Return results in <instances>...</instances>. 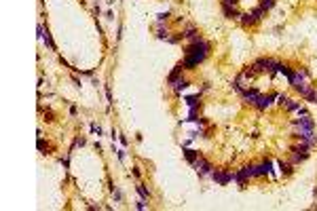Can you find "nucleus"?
I'll return each instance as SVG.
<instances>
[{
    "instance_id": "nucleus-30",
    "label": "nucleus",
    "mask_w": 317,
    "mask_h": 211,
    "mask_svg": "<svg viewBox=\"0 0 317 211\" xmlns=\"http://www.w3.org/2000/svg\"><path fill=\"white\" fill-rule=\"evenodd\" d=\"M131 173H133L135 177H140V169H138V167H133V169H131Z\"/></svg>"
},
{
    "instance_id": "nucleus-9",
    "label": "nucleus",
    "mask_w": 317,
    "mask_h": 211,
    "mask_svg": "<svg viewBox=\"0 0 317 211\" xmlns=\"http://www.w3.org/2000/svg\"><path fill=\"white\" fill-rule=\"evenodd\" d=\"M271 167H273V163H271V161H264L262 165L254 167V177H262V175H269V173H271Z\"/></svg>"
},
{
    "instance_id": "nucleus-25",
    "label": "nucleus",
    "mask_w": 317,
    "mask_h": 211,
    "mask_svg": "<svg viewBox=\"0 0 317 211\" xmlns=\"http://www.w3.org/2000/svg\"><path fill=\"white\" fill-rule=\"evenodd\" d=\"M85 144H87L85 137H76V139H74V146H85Z\"/></svg>"
},
{
    "instance_id": "nucleus-21",
    "label": "nucleus",
    "mask_w": 317,
    "mask_h": 211,
    "mask_svg": "<svg viewBox=\"0 0 317 211\" xmlns=\"http://www.w3.org/2000/svg\"><path fill=\"white\" fill-rule=\"evenodd\" d=\"M167 19H169V13H167V11H165V13H159V15H157V21H159V26H161L163 21H167Z\"/></svg>"
},
{
    "instance_id": "nucleus-22",
    "label": "nucleus",
    "mask_w": 317,
    "mask_h": 211,
    "mask_svg": "<svg viewBox=\"0 0 317 211\" xmlns=\"http://www.w3.org/2000/svg\"><path fill=\"white\" fill-rule=\"evenodd\" d=\"M237 2H239V0H220L222 7H237Z\"/></svg>"
},
{
    "instance_id": "nucleus-29",
    "label": "nucleus",
    "mask_w": 317,
    "mask_h": 211,
    "mask_svg": "<svg viewBox=\"0 0 317 211\" xmlns=\"http://www.w3.org/2000/svg\"><path fill=\"white\" fill-rule=\"evenodd\" d=\"M117 156H119V161H125V150H119Z\"/></svg>"
},
{
    "instance_id": "nucleus-14",
    "label": "nucleus",
    "mask_w": 317,
    "mask_h": 211,
    "mask_svg": "<svg viewBox=\"0 0 317 211\" xmlns=\"http://www.w3.org/2000/svg\"><path fill=\"white\" fill-rule=\"evenodd\" d=\"M184 156H186V161H188V163H192V165H194V161L199 158V152H197V150H190V148H184Z\"/></svg>"
},
{
    "instance_id": "nucleus-8",
    "label": "nucleus",
    "mask_w": 317,
    "mask_h": 211,
    "mask_svg": "<svg viewBox=\"0 0 317 211\" xmlns=\"http://www.w3.org/2000/svg\"><path fill=\"white\" fill-rule=\"evenodd\" d=\"M273 99H275V95H262V93H260V95L256 97V101H254V106H256V108H258V110H266V108H269V106L273 103Z\"/></svg>"
},
{
    "instance_id": "nucleus-10",
    "label": "nucleus",
    "mask_w": 317,
    "mask_h": 211,
    "mask_svg": "<svg viewBox=\"0 0 317 211\" xmlns=\"http://www.w3.org/2000/svg\"><path fill=\"white\" fill-rule=\"evenodd\" d=\"M258 95H260V91H258V89H243V91H241V97H243L247 103H254Z\"/></svg>"
},
{
    "instance_id": "nucleus-24",
    "label": "nucleus",
    "mask_w": 317,
    "mask_h": 211,
    "mask_svg": "<svg viewBox=\"0 0 317 211\" xmlns=\"http://www.w3.org/2000/svg\"><path fill=\"white\" fill-rule=\"evenodd\" d=\"M277 103H279V106H285V103H287V97H285L283 93H281V95H277Z\"/></svg>"
},
{
    "instance_id": "nucleus-1",
    "label": "nucleus",
    "mask_w": 317,
    "mask_h": 211,
    "mask_svg": "<svg viewBox=\"0 0 317 211\" xmlns=\"http://www.w3.org/2000/svg\"><path fill=\"white\" fill-rule=\"evenodd\" d=\"M207 51H209V42L207 40H203V38H197V40H192V44L190 47H186V51H184V68H194V66H199L205 57H207Z\"/></svg>"
},
{
    "instance_id": "nucleus-28",
    "label": "nucleus",
    "mask_w": 317,
    "mask_h": 211,
    "mask_svg": "<svg viewBox=\"0 0 317 211\" xmlns=\"http://www.w3.org/2000/svg\"><path fill=\"white\" fill-rule=\"evenodd\" d=\"M114 198H117V200H123V194H121V190H117V188H114Z\"/></svg>"
},
{
    "instance_id": "nucleus-2",
    "label": "nucleus",
    "mask_w": 317,
    "mask_h": 211,
    "mask_svg": "<svg viewBox=\"0 0 317 211\" xmlns=\"http://www.w3.org/2000/svg\"><path fill=\"white\" fill-rule=\"evenodd\" d=\"M262 15H264V9H262V7H256V9L250 11V13H241V23H243V26L256 23V21L262 19Z\"/></svg>"
},
{
    "instance_id": "nucleus-17",
    "label": "nucleus",
    "mask_w": 317,
    "mask_h": 211,
    "mask_svg": "<svg viewBox=\"0 0 317 211\" xmlns=\"http://www.w3.org/2000/svg\"><path fill=\"white\" fill-rule=\"evenodd\" d=\"M184 38H190V40H197L199 36H197V30L194 28H188L186 32H184Z\"/></svg>"
},
{
    "instance_id": "nucleus-20",
    "label": "nucleus",
    "mask_w": 317,
    "mask_h": 211,
    "mask_svg": "<svg viewBox=\"0 0 317 211\" xmlns=\"http://www.w3.org/2000/svg\"><path fill=\"white\" fill-rule=\"evenodd\" d=\"M279 169H281V173H285V175H290L292 173V165H287V163H279Z\"/></svg>"
},
{
    "instance_id": "nucleus-11",
    "label": "nucleus",
    "mask_w": 317,
    "mask_h": 211,
    "mask_svg": "<svg viewBox=\"0 0 317 211\" xmlns=\"http://www.w3.org/2000/svg\"><path fill=\"white\" fill-rule=\"evenodd\" d=\"M182 70H184V63H178L173 70H171V74L167 76V84H173L178 78H180V74H182Z\"/></svg>"
},
{
    "instance_id": "nucleus-16",
    "label": "nucleus",
    "mask_w": 317,
    "mask_h": 211,
    "mask_svg": "<svg viewBox=\"0 0 317 211\" xmlns=\"http://www.w3.org/2000/svg\"><path fill=\"white\" fill-rule=\"evenodd\" d=\"M135 190L140 192V196H142V198H148V196H150V192H148V188H146L144 184H138V186H135Z\"/></svg>"
},
{
    "instance_id": "nucleus-26",
    "label": "nucleus",
    "mask_w": 317,
    "mask_h": 211,
    "mask_svg": "<svg viewBox=\"0 0 317 211\" xmlns=\"http://www.w3.org/2000/svg\"><path fill=\"white\" fill-rule=\"evenodd\" d=\"M135 207H138V209H146V198L138 200V203H135Z\"/></svg>"
},
{
    "instance_id": "nucleus-7",
    "label": "nucleus",
    "mask_w": 317,
    "mask_h": 211,
    "mask_svg": "<svg viewBox=\"0 0 317 211\" xmlns=\"http://www.w3.org/2000/svg\"><path fill=\"white\" fill-rule=\"evenodd\" d=\"M271 68H273V59H266V57H262V59H258L254 66H252V70L256 72V74H260V72H271Z\"/></svg>"
},
{
    "instance_id": "nucleus-23",
    "label": "nucleus",
    "mask_w": 317,
    "mask_h": 211,
    "mask_svg": "<svg viewBox=\"0 0 317 211\" xmlns=\"http://www.w3.org/2000/svg\"><path fill=\"white\" fill-rule=\"evenodd\" d=\"M157 36H159V38H161V40H163V38H165V40H167V38H169V34H167V30H163V28H161V30H159V32H157Z\"/></svg>"
},
{
    "instance_id": "nucleus-5",
    "label": "nucleus",
    "mask_w": 317,
    "mask_h": 211,
    "mask_svg": "<svg viewBox=\"0 0 317 211\" xmlns=\"http://www.w3.org/2000/svg\"><path fill=\"white\" fill-rule=\"evenodd\" d=\"M247 177H254V165H245V167H241V171L233 173V179L239 184H245Z\"/></svg>"
},
{
    "instance_id": "nucleus-3",
    "label": "nucleus",
    "mask_w": 317,
    "mask_h": 211,
    "mask_svg": "<svg viewBox=\"0 0 317 211\" xmlns=\"http://www.w3.org/2000/svg\"><path fill=\"white\" fill-rule=\"evenodd\" d=\"M294 125L298 127V133H304V131H313V129H315V121H313L309 114L302 116V118L298 116V118L294 121Z\"/></svg>"
},
{
    "instance_id": "nucleus-6",
    "label": "nucleus",
    "mask_w": 317,
    "mask_h": 211,
    "mask_svg": "<svg viewBox=\"0 0 317 211\" xmlns=\"http://www.w3.org/2000/svg\"><path fill=\"white\" fill-rule=\"evenodd\" d=\"M194 169H197V173L201 177H207V175H211V171H214V167H211L205 158H197L194 161Z\"/></svg>"
},
{
    "instance_id": "nucleus-27",
    "label": "nucleus",
    "mask_w": 317,
    "mask_h": 211,
    "mask_svg": "<svg viewBox=\"0 0 317 211\" xmlns=\"http://www.w3.org/2000/svg\"><path fill=\"white\" fill-rule=\"evenodd\" d=\"M91 131H93V133H97V135H101V129H99L97 125H91Z\"/></svg>"
},
{
    "instance_id": "nucleus-19",
    "label": "nucleus",
    "mask_w": 317,
    "mask_h": 211,
    "mask_svg": "<svg viewBox=\"0 0 317 211\" xmlns=\"http://www.w3.org/2000/svg\"><path fill=\"white\" fill-rule=\"evenodd\" d=\"M197 99H199V95H188V97H186V103L190 106V108H197V103H199Z\"/></svg>"
},
{
    "instance_id": "nucleus-4",
    "label": "nucleus",
    "mask_w": 317,
    "mask_h": 211,
    "mask_svg": "<svg viewBox=\"0 0 317 211\" xmlns=\"http://www.w3.org/2000/svg\"><path fill=\"white\" fill-rule=\"evenodd\" d=\"M211 177H214V182L220 184V186H226L228 182H233V173L231 171H222V169L211 171Z\"/></svg>"
},
{
    "instance_id": "nucleus-12",
    "label": "nucleus",
    "mask_w": 317,
    "mask_h": 211,
    "mask_svg": "<svg viewBox=\"0 0 317 211\" xmlns=\"http://www.w3.org/2000/svg\"><path fill=\"white\" fill-rule=\"evenodd\" d=\"M222 13H224V17H228V19H239V17H241V13L237 11V7H222Z\"/></svg>"
},
{
    "instance_id": "nucleus-15",
    "label": "nucleus",
    "mask_w": 317,
    "mask_h": 211,
    "mask_svg": "<svg viewBox=\"0 0 317 211\" xmlns=\"http://www.w3.org/2000/svg\"><path fill=\"white\" fill-rule=\"evenodd\" d=\"M285 108H287L290 112H298V108H300V101H294V99H287V103H285Z\"/></svg>"
},
{
    "instance_id": "nucleus-13",
    "label": "nucleus",
    "mask_w": 317,
    "mask_h": 211,
    "mask_svg": "<svg viewBox=\"0 0 317 211\" xmlns=\"http://www.w3.org/2000/svg\"><path fill=\"white\" fill-rule=\"evenodd\" d=\"M188 84H190V82H188V80H186V78H178V80H176V82H173V84H171V87H173V89H176V91H178V93H182V91H184V89H186V87H188Z\"/></svg>"
},
{
    "instance_id": "nucleus-18",
    "label": "nucleus",
    "mask_w": 317,
    "mask_h": 211,
    "mask_svg": "<svg viewBox=\"0 0 317 211\" xmlns=\"http://www.w3.org/2000/svg\"><path fill=\"white\" fill-rule=\"evenodd\" d=\"M260 7H262L264 11H271V9L275 7V0H260Z\"/></svg>"
}]
</instances>
